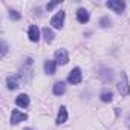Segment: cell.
I'll list each match as a JSON object with an SVG mask.
<instances>
[{"mask_svg":"<svg viewBox=\"0 0 130 130\" xmlns=\"http://www.w3.org/2000/svg\"><path fill=\"white\" fill-rule=\"evenodd\" d=\"M89 19H90V15H89V12H87L84 8H80V9L77 11V20H78L80 23H87Z\"/></svg>","mask_w":130,"mask_h":130,"instance_id":"cell-8","label":"cell"},{"mask_svg":"<svg viewBox=\"0 0 130 130\" xmlns=\"http://www.w3.org/2000/svg\"><path fill=\"white\" fill-rule=\"evenodd\" d=\"M55 63L57 64H68L69 63V55L66 49H58L55 52Z\"/></svg>","mask_w":130,"mask_h":130,"instance_id":"cell-2","label":"cell"},{"mask_svg":"<svg viewBox=\"0 0 130 130\" xmlns=\"http://www.w3.org/2000/svg\"><path fill=\"white\" fill-rule=\"evenodd\" d=\"M66 119H68V110H66V107H61L58 112V116H57V124L66 122Z\"/></svg>","mask_w":130,"mask_h":130,"instance_id":"cell-11","label":"cell"},{"mask_svg":"<svg viewBox=\"0 0 130 130\" xmlns=\"http://www.w3.org/2000/svg\"><path fill=\"white\" fill-rule=\"evenodd\" d=\"M127 125H128V127H130V118H128V119H127Z\"/></svg>","mask_w":130,"mask_h":130,"instance_id":"cell-19","label":"cell"},{"mask_svg":"<svg viewBox=\"0 0 130 130\" xmlns=\"http://www.w3.org/2000/svg\"><path fill=\"white\" fill-rule=\"evenodd\" d=\"M6 84H8V89H11V90H14V89H17V87H19L17 80H15V78H12V77H9V78L6 80Z\"/></svg>","mask_w":130,"mask_h":130,"instance_id":"cell-15","label":"cell"},{"mask_svg":"<svg viewBox=\"0 0 130 130\" xmlns=\"http://www.w3.org/2000/svg\"><path fill=\"white\" fill-rule=\"evenodd\" d=\"M9 17H11L12 20H19V19H20V14H19L17 11H9Z\"/></svg>","mask_w":130,"mask_h":130,"instance_id":"cell-16","label":"cell"},{"mask_svg":"<svg viewBox=\"0 0 130 130\" xmlns=\"http://www.w3.org/2000/svg\"><path fill=\"white\" fill-rule=\"evenodd\" d=\"M26 118H28V115H26V113H23V112H20V110H12L11 122H12V124H19V122L25 121Z\"/></svg>","mask_w":130,"mask_h":130,"instance_id":"cell-6","label":"cell"},{"mask_svg":"<svg viewBox=\"0 0 130 130\" xmlns=\"http://www.w3.org/2000/svg\"><path fill=\"white\" fill-rule=\"evenodd\" d=\"M106 5H107V8L113 9V11L118 12V14H121V12L124 11V8H125V3L122 2V0H109Z\"/></svg>","mask_w":130,"mask_h":130,"instance_id":"cell-3","label":"cell"},{"mask_svg":"<svg viewBox=\"0 0 130 130\" xmlns=\"http://www.w3.org/2000/svg\"><path fill=\"white\" fill-rule=\"evenodd\" d=\"M58 5H60V2H54V3H47V6H46V8L51 11V9H54L55 6H58Z\"/></svg>","mask_w":130,"mask_h":130,"instance_id":"cell-18","label":"cell"},{"mask_svg":"<svg viewBox=\"0 0 130 130\" xmlns=\"http://www.w3.org/2000/svg\"><path fill=\"white\" fill-rule=\"evenodd\" d=\"M15 104L19 107H28L29 106V96L26 93H20L17 98H15Z\"/></svg>","mask_w":130,"mask_h":130,"instance_id":"cell-9","label":"cell"},{"mask_svg":"<svg viewBox=\"0 0 130 130\" xmlns=\"http://www.w3.org/2000/svg\"><path fill=\"white\" fill-rule=\"evenodd\" d=\"M101 26H103V28H107V26H110V20H109L107 17H104V19L101 20Z\"/></svg>","mask_w":130,"mask_h":130,"instance_id":"cell-17","label":"cell"},{"mask_svg":"<svg viewBox=\"0 0 130 130\" xmlns=\"http://www.w3.org/2000/svg\"><path fill=\"white\" fill-rule=\"evenodd\" d=\"M55 68H57V63H55V61L47 60V61L44 63V72H46L47 75H54V74H55Z\"/></svg>","mask_w":130,"mask_h":130,"instance_id":"cell-10","label":"cell"},{"mask_svg":"<svg viewBox=\"0 0 130 130\" xmlns=\"http://www.w3.org/2000/svg\"><path fill=\"white\" fill-rule=\"evenodd\" d=\"M28 37H29L31 41H38V40H40V29H38L35 25L29 26V29H28Z\"/></svg>","mask_w":130,"mask_h":130,"instance_id":"cell-7","label":"cell"},{"mask_svg":"<svg viewBox=\"0 0 130 130\" xmlns=\"http://www.w3.org/2000/svg\"><path fill=\"white\" fill-rule=\"evenodd\" d=\"M25 130H32V128H25Z\"/></svg>","mask_w":130,"mask_h":130,"instance_id":"cell-20","label":"cell"},{"mask_svg":"<svg viewBox=\"0 0 130 130\" xmlns=\"http://www.w3.org/2000/svg\"><path fill=\"white\" fill-rule=\"evenodd\" d=\"M63 22H64V12H63V11H60V12H57V14L52 17V20H51V25H52L54 28L60 29V28L63 26Z\"/></svg>","mask_w":130,"mask_h":130,"instance_id":"cell-5","label":"cell"},{"mask_svg":"<svg viewBox=\"0 0 130 130\" xmlns=\"http://www.w3.org/2000/svg\"><path fill=\"white\" fill-rule=\"evenodd\" d=\"M64 90H66V86H64V83H63V81L55 83V86H54V93H55V95H63V93H64Z\"/></svg>","mask_w":130,"mask_h":130,"instance_id":"cell-12","label":"cell"},{"mask_svg":"<svg viewBox=\"0 0 130 130\" xmlns=\"http://www.w3.org/2000/svg\"><path fill=\"white\" fill-rule=\"evenodd\" d=\"M101 100H103L104 103H110V101L113 100V93H112L110 90H104V92L101 93Z\"/></svg>","mask_w":130,"mask_h":130,"instance_id":"cell-14","label":"cell"},{"mask_svg":"<svg viewBox=\"0 0 130 130\" xmlns=\"http://www.w3.org/2000/svg\"><path fill=\"white\" fill-rule=\"evenodd\" d=\"M68 81H69L71 84H80V83H81V71H80L78 68L72 69L71 74H69V77H68Z\"/></svg>","mask_w":130,"mask_h":130,"instance_id":"cell-4","label":"cell"},{"mask_svg":"<svg viewBox=\"0 0 130 130\" xmlns=\"http://www.w3.org/2000/svg\"><path fill=\"white\" fill-rule=\"evenodd\" d=\"M43 35H44L46 43H51V41L54 40V32H52L49 28H44V29H43Z\"/></svg>","mask_w":130,"mask_h":130,"instance_id":"cell-13","label":"cell"},{"mask_svg":"<svg viewBox=\"0 0 130 130\" xmlns=\"http://www.w3.org/2000/svg\"><path fill=\"white\" fill-rule=\"evenodd\" d=\"M118 92L125 96L130 93V86H128V80H127V75L125 74H121V81L118 83Z\"/></svg>","mask_w":130,"mask_h":130,"instance_id":"cell-1","label":"cell"}]
</instances>
